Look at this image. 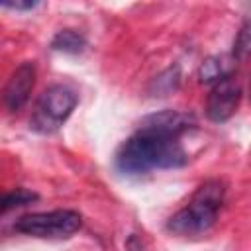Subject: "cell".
Here are the masks:
<instances>
[{
    "label": "cell",
    "mask_w": 251,
    "mask_h": 251,
    "mask_svg": "<svg viewBox=\"0 0 251 251\" xmlns=\"http://www.w3.org/2000/svg\"><path fill=\"white\" fill-rule=\"evenodd\" d=\"M198 76L202 82H218L227 76V65L220 57H210L208 61L202 63Z\"/></svg>",
    "instance_id": "8"
},
{
    "label": "cell",
    "mask_w": 251,
    "mask_h": 251,
    "mask_svg": "<svg viewBox=\"0 0 251 251\" xmlns=\"http://www.w3.org/2000/svg\"><path fill=\"white\" fill-rule=\"evenodd\" d=\"M239 102H241L239 84L231 76H226L212 86L208 100H206V116L218 124L226 122L235 114Z\"/></svg>",
    "instance_id": "5"
},
{
    "label": "cell",
    "mask_w": 251,
    "mask_h": 251,
    "mask_svg": "<svg viewBox=\"0 0 251 251\" xmlns=\"http://www.w3.org/2000/svg\"><path fill=\"white\" fill-rule=\"evenodd\" d=\"M2 6L10 8V10H31V8L37 6V2H31V0H27V2H8V0H4Z\"/></svg>",
    "instance_id": "11"
},
{
    "label": "cell",
    "mask_w": 251,
    "mask_h": 251,
    "mask_svg": "<svg viewBox=\"0 0 251 251\" xmlns=\"http://www.w3.org/2000/svg\"><path fill=\"white\" fill-rule=\"evenodd\" d=\"M82 226V218L75 210H51V212H35L22 216L14 227L20 233L33 237H51L61 239L73 235Z\"/></svg>",
    "instance_id": "4"
},
{
    "label": "cell",
    "mask_w": 251,
    "mask_h": 251,
    "mask_svg": "<svg viewBox=\"0 0 251 251\" xmlns=\"http://www.w3.org/2000/svg\"><path fill=\"white\" fill-rule=\"evenodd\" d=\"M192 126V118L176 110L147 116L137 131L120 147L116 167L124 175H145L155 169H178L186 165L188 155L180 143V135Z\"/></svg>",
    "instance_id": "1"
},
{
    "label": "cell",
    "mask_w": 251,
    "mask_h": 251,
    "mask_svg": "<svg viewBox=\"0 0 251 251\" xmlns=\"http://www.w3.org/2000/svg\"><path fill=\"white\" fill-rule=\"evenodd\" d=\"M53 49L65 53H80L84 49V37L75 29H61L53 37Z\"/></svg>",
    "instance_id": "7"
},
{
    "label": "cell",
    "mask_w": 251,
    "mask_h": 251,
    "mask_svg": "<svg viewBox=\"0 0 251 251\" xmlns=\"http://www.w3.org/2000/svg\"><path fill=\"white\" fill-rule=\"evenodd\" d=\"M233 57L237 61H243V59L251 57V22L245 24L239 29V33L233 41Z\"/></svg>",
    "instance_id": "10"
},
{
    "label": "cell",
    "mask_w": 251,
    "mask_h": 251,
    "mask_svg": "<svg viewBox=\"0 0 251 251\" xmlns=\"http://www.w3.org/2000/svg\"><path fill=\"white\" fill-rule=\"evenodd\" d=\"M249 98H251V84H249Z\"/></svg>",
    "instance_id": "12"
},
{
    "label": "cell",
    "mask_w": 251,
    "mask_h": 251,
    "mask_svg": "<svg viewBox=\"0 0 251 251\" xmlns=\"http://www.w3.org/2000/svg\"><path fill=\"white\" fill-rule=\"evenodd\" d=\"M33 200H37V194H35V192L25 190V188H16V190L8 192V194L2 198V212H8V210L18 208V206L31 204Z\"/></svg>",
    "instance_id": "9"
},
{
    "label": "cell",
    "mask_w": 251,
    "mask_h": 251,
    "mask_svg": "<svg viewBox=\"0 0 251 251\" xmlns=\"http://www.w3.org/2000/svg\"><path fill=\"white\" fill-rule=\"evenodd\" d=\"M226 200V184L222 180H206L192 194L188 204L167 222V229L180 237L206 233L218 220Z\"/></svg>",
    "instance_id": "2"
},
{
    "label": "cell",
    "mask_w": 251,
    "mask_h": 251,
    "mask_svg": "<svg viewBox=\"0 0 251 251\" xmlns=\"http://www.w3.org/2000/svg\"><path fill=\"white\" fill-rule=\"evenodd\" d=\"M76 102H78L76 92L67 84H53L45 88L33 106L29 127L37 133L57 131L73 114Z\"/></svg>",
    "instance_id": "3"
},
{
    "label": "cell",
    "mask_w": 251,
    "mask_h": 251,
    "mask_svg": "<svg viewBox=\"0 0 251 251\" xmlns=\"http://www.w3.org/2000/svg\"><path fill=\"white\" fill-rule=\"evenodd\" d=\"M35 86V65L25 61L22 63L8 78L4 86V104L10 112H20Z\"/></svg>",
    "instance_id": "6"
}]
</instances>
